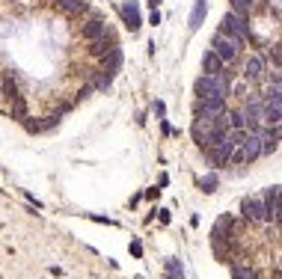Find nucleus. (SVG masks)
<instances>
[{
  "instance_id": "2eb2a0df",
  "label": "nucleus",
  "mask_w": 282,
  "mask_h": 279,
  "mask_svg": "<svg viewBox=\"0 0 282 279\" xmlns=\"http://www.w3.org/2000/svg\"><path fill=\"white\" fill-rule=\"evenodd\" d=\"M119 66H122V51H119V48L107 51L104 53V71L107 74H113V71H119Z\"/></svg>"
},
{
  "instance_id": "6e6552de",
  "label": "nucleus",
  "mask_w": 282,
  "mask_h": 279,
  "mask_svg": "<svg viewBox=\"0 0 282 279\" xmlns=\"http://www.w3.org/2000/svg\"><path fill=\"white\" fill-rule=\"evenodd\" d=\"M265 77V60L259 53H249L244 63V80H262Z\"/></svg>"
},
{
  "instance_id": "4468645a",
  "label": "nucleus",
  "mask_w": 282,
  "mask_h": 279,
  "mask_svg": "<svg viewBox=\"0 0 282 279\" xmlns=\"http://www.w3.org/2000/svg\"><path fill=\"white\" fill-rule=\"evenodd\" d=\"M244 217H247V220H265V205H262V199H244Z\"/></svg>"
},
{
  "instance_id": "5701e85b",
  "label": "nucleus",
  "mask_w": 282,
  "mask_h": 279,
  "mask_svg": "<svg viewBox=\"0 0 282 279\" xmlns=\"http://www.w3.org/2000/svg\"><path fill=\"white\" fill-rule=\"evenodd\" d=\"M60 119H63V113H51V116H45V122L39 125V131H48V128H53Z\"/></svg>"
},
{
  "instance_id": "f3484780",
  "label": "nucleus",
  "mask_w": 282,
  "mask_h": 279,
  "mask_svg": "<svg viewBox=\"0 0 282 279\" xmlns=\"http://www.w3.org/2000/svg\"><path fill=\"white\" fill-rule=\"evenodd\" d=\"M229 131H249L244 110H238V113H229Z\"/></svg>"
},
{
  "instance_id": "bb28decb",
  "label": "nucleus",
  "mask_w": 282,
  "mask_h": 279,
  "mask_svg": "<svg viewBox=\"0 0 282 279\" xmlns=\"http://www.w3.org/2000/svg\"><path fill=\"white\" fill-rule=\"evenodd\" d=\"M45 3H53V0H45Z\"/></svg>"
},
{
  "instance_id": "412c9836",
  "label": "nucleus",
  "mask_w": 282,
  "mask_h": 279,
  "mask_svg": "<svg viewBox=\"0 0 282 279\" xmlns=\"http://www.w3.org/2000/svg\"><path fill=\"white\" fill-rule=\"evenodd\" d=\"M232 273H235V279H256V273L247 270L244 264H235V267H232Z\"/></svg>"
},
{
  "instance_id": "a211bd4d",
  "label": "nucleus",
  "mask_w": 282,
  "mask_h": 279,
  "mask_svg": "<svg viewBox=\"0 0 282 279\" xmlns=\"http://www.w3.org/2000/svg\"><path fill=\"white\" fill-rule=\"evenodd\" d=\"M9 116H12V119H27V101H24V95H18L15 101H12Z\"/></svg>"
},
{
  "instance_id": "6ab92c4d",
  "label": "nucleus",
  "mask_w": 282,
  "mask_h": 279,
  "mask_svg": "<svg viewBox=\"0 0 282 279\" xmlns=\"http://www.w3.org/2000/svg\"><path fill=\"white\" fill-rule=\"evenodd\" d=\"M0 95H6V98H12V101H15L18 95H21V92H18V87H15V80H12V77H6V80L0 83Z\"/></svg>"
},
{
  "instance_id": "1a4fd4ad",
  "label": "nucleus",
  "mask_w": 282,
  "mask_h": 279,
  "mask_svg": "<svg viewBox=\"0 0 282 279\" xmlns=\"http://www.w3.org/2000/svg\"><path fill=\"white\" fill-rule=\"evenodd\" d=\"M241 152H244V160H256V157H262V140L256 131H247V137L241 143Z\"/></svg>"
},
{
  "instance_id": "a878e982",
  "label": "nucleus",
  "mask_w": 282,
  "mask_h": 279,
  "mask_svg": "<svg viewBox=\"0 0 282 279\" xmlns=\"http://www.w3.org/2000/svg\"><path fill=\"white\" fill-rule=\"evenodd\" d=\"M149 3H152V9H155V6H158V3H160V0H149Z\"/></svg>"
},
{
  "instance_id": "7ed1b4c3",
  "label": "nucleus",
  "mask_w": 282,
  "mask_h": 279,
  "mask_svg": "<svg viewBox=\"0 0 282 279\" xmlns=\"http://www.w3.org/2000/svg\"><path fill=\"white\" fill-rule=\"evenodd\" d=\"M220 33H226L232 36L235 42H247V36H249V21L244 15H238V12H226L223 15V24H220Z\"/></svg>"
},
{
  "instance_id": "39448f33",
  "label": "nucleus",
  "mask_w": 282,
  "mask_h": 279,
  "mask_svg": "<svg viewBox=\"0 0 282 279\" xmlns=\"http://www.w3.org/2000/svg\"><path fill=\"white\" fill-rule=\"evenodd\" d=\"M190 134H193V140L199 143V146H205V143L214 137L211 119H208V116H196V122H193V128H190Z\"/></svg>"
},
{
  "instance_id": "f257e3e1",
  "label": "nucleus",
  "mask_w": 282,
  "mask_h": 279,
  "mask_svg": "<svg viewBox=\"0 0 282 279\" xmlns=\"http://www.w3.org/2000/svg\"><path fill=\"white\" fill-rule=\"evenodd\" d=\"M229 74L220 71V74H199L196 77V95L199 98H229Z\"/></svg>"
},
{
  "instance_id": "393cba45",
  "label": "nucleus",
  "mask_w": 282,
  "mask_h": 279,
  "mask_svg": "<svg viewBox=\"0 0 282 279\" xmlns=\"http://www.w3.org/2000/svg\"><path fill=\"white\" fill-rule=\"evenodd\" d=\"M270 57H273V66L279 69V45H273V48H270Z\"/></svg>"
},
{
  "instance_id": "423d86ee",
  "label": "nucleus",
  "mask_w": 282,
  "mask_h": 279,
  "mask_svg": "<svg viewBox=\"0 0 282 279\" xmlns=\"http://www.w3.org/2000/svg\"><path fill=\"white\" fill-rule=\"evenodd\" d=\"M282 122V98L262 101V125H279Z\"/></svg>"
},
{
  "instance_id": "dca6fc26",
  "label": "nucleus",
  "mask_w": 282,
  "mask_h": 279,
  "mask_svg": "<svg viewBox=\"0 0 282 279\" xmlns=\"http://www.w3.org/2000/svg\"><path fill=\"white\" fill-rule=\"evenodd\" d=\"M60 3V9L63 12H71V15H77V12H87V0H57Z\"/></svg>"
},
{
  "instance_id": "9d476101",
  "label": "nucleus",
  "mask_w": 282,
  "mask_h": 279,
  "mask_svg": "<svg viewBox=\"0 0 282 279\" xmlns=\"http://www.w3.org/2000/svg\"><path fill=\"white\" fill-rule=\"evenodd\" d=\"M205 12H208V0H193V12H190V21H187L190 33H196V30L202 27V21H205Z\"/></svg>"
},
{
  "instance_id": "4be33fe9",
  "label": "nucleus",
  "mask_w": 282,
  "mask_h": 279,
  "mask_svg": "<svg viewBox=\"0 0 282 279\" xmlns=\"http://www.w3.org/2000/svg\"><path fill=\"white\" fill-rule=\"evenodd\" d=\"M249 6H252V0H232V12H238V15H244Z\"/></svg>"
},
{
  "instance_id": "20e7f679",
  "label": "nucleus",
  "mask_w": 282,
  "mask_h": 279,
  "mask_svg": "<svg viewBox=\"0 0 282 279\" xmlns=\"http://www.w3.org/2000/svg\"><path fill=\"white\" fill-rule=\"evenodd\" d=\"M220 113H226V101L223 98H199L196 101V116H220Z\"/></svg>"
},
{
  "instance_id": "ddd939ff",
  "label": "nucleus",
  "mask_w": 282,
  "mask_h": 279,
  "mask_svg": "<svg viewBox=\"0 0 282 279\" xmlns=\"http://www.w3.org/2000/svg\"><path fill=\"white\" fill-rule=\"evenodd\" d=\"M202 71L205 74H220V71H226V66H223V60L214 51H205L202 53Z\"/></svg>"
},
{
  "instance_id": "9b49d317",
  "label": "nucleus",
  "mask_w": 282,
  "mask_h": 279,
  "mask_svg": "<svg viewBox=\"0 0 282 279\" xmlns=\"http://www.w3.org/2000/svg\"><path fill=\"white\" fill-rule=\"evenodd\" d=\"M122 15H125V24H128V30H131V33H137L143 21H140V9H137V3H134V0H128V3H125Z\"/></svg>"
},
{
  "instance_id": "f8f14e48",
  "label": "nucleus",
  "mask_w": 282,
  "mask_h": 279,
  "mask_svg": "<svg viewBox=\"0 0 282 279\" xmlns=\"http://www.w3.org/2000/svg\"><path fill=\"white\" fill-rule=\"evenodd\" d=\"M83 39H87V42H95V39H107V24L101 21V18L89 21L87 27H83Z\"/></svg>"
},
{
  "instance_id": "aec40b11",
  "label": "nucleus",
  "mask_w": 282,
  "mask_h": 279,
  "mask_svg": "<svg viewBox=\"0 0 282 279\" xmlns=\"http://www.w3.org/2000/svg\"><path fill=\"white\" fill-rule=\"evenodd\" d=\"M116 45H107V39H95L92 42V48H89V53H95V57H104L107 51H113Z\"/></svg>"
},
{
  "instance_id": "f03ea898",
  "label": "nucleus",
  "mask_w": 282,
  "mask_h": 279,
  "mask_svg": "<svg viewBox=\"0 0 282 279\" xmlns=\"http://www.w3.org/2000/svg\"><path fill=\"white\" fill-rule=\"evenodd\" d=\"M211 51L223 60V66H235L238 60H241V42H235L232 36L226 33H214V42H211Z\"/></svg>"
},
{
  "instance_id": "b1692460",
  "label": "nucleus",
  "mask_w": 282,
  "mask_h": 279,
  "mask_svg": "<svg viewBox=\"0 0 282 279\" xmlns=\"http://www.w3.org/2000/svg\"><path fill=\"white\" fill-rule=\"evenodd\" d=\"M202 187H205V193H214V187H217V178H214V175H205V178H202Z\"/></svg>"
},
{
  "instance_id": "0eeeda50",
  "label": "nucleus",
  "mask_w": 282,
  "mask_h": 279,
  "mask_svg": "<svg viewBox=\"0 0 282 279\" xmlns=\"http://www.w3.org/2000/svg\"><path fill=\"white\" fill-rule=\"evenodd\" d=\"M265 220H279V187H267L265 190Z\"/></svg>"
}]
</instances>
